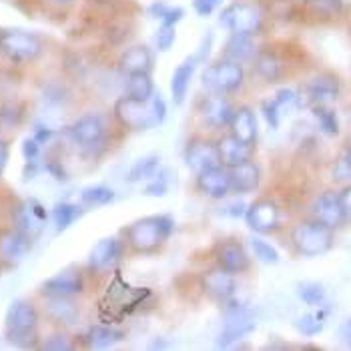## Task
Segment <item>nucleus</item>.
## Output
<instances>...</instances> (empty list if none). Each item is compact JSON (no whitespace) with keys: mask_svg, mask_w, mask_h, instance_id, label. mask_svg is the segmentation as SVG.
Masks as SVG:
<instances>
[{"mask_svg":"<svg viewBox=\"0 0 351 351\" xmlns=\"http://www.w3.org/2000/svg\"><path fill=\"white\" fill-rule=\"evenodd\" d=\"M112 114L123 129L138 133V131H149V129L159 127L167 117V105L161 95L157 93L149 101H141L129 95H123L121 99H117L112 107Z\"/></svg>","mask_w":351,"mask_h":351,"instance_id":"1","label":"nucleus"},{"mask_svg":"<svg viewBox=\"0 0 351 351\" xmlns=\"http://www.w3.org/2000/svg\"><path fill=\"white\" fill-rule=\"evenodd\" d=\"M175 231V221L169 215L136 219L125 229V243L138 255H153L169 241Z\"/></svg>","mask_w":351,"mask_h":351,"instance_id":"2","label":"nucleus"},{"mask_svg":"<svg viewBox=\"0 0 351 351\" xmlns=\"http://www.w3.org/2000/svg\"><path fill=\"white\" fill-rule=\"evenodd\" d=\"M6 339L19 348L36 346V329H38V311L27 299H14L4 317Z\"/></svg>","mask_w":351,"mask_h":351,"instance_id":"3","label":"nucleus"},{"mask_svg":"<svg viewBox=\"0 0 351 351\" xmlns=\"http://www.w3.org/2000/svg\"><path fill=\"white\" fill-rule=\"evenodd\" d=\"M203 86L211 95H233L237 93L245 82V69L243 64L229 60V58H219L215 62L207 64L201 75Z\"/></svg>","mask_w":351,"mask_h":351,"instance_id":"4","label":"nucleus"},{"mask_svg":"<svg viewBox=\"0 0 351 351\" xmlns=\"http://www.w3.org/2000/svg\"><path fill=\"white\" fill-rule=\"evenodd\" d=\"M291 243L303 257H319L333 245V229L315 219L301 221L291 231Z\"/></svg>","mask_w":351,"mask_h":351,"instance_id":"5","label":"nucleus"},{"mask_svg":"<svg viewBox=\"0 0 351 351\" xmlns=\"http://www.w3.org/2000/svg\"><path fill=\"white\" fill-rule=\"evenodd\" d=\"M45 51V43L38 34L23 28L0 30V53L16 64L36 60Z\"/></svg>","mask_w":351,"mask_h":351,"instance_id":"6","label":"nucleus"},{"mask_svg":"<svg viewBox=\"0 0 351 351\" xmlns=\"http://www.w3.org/2000/svg\"><path fill=\"white\" fill-rule=\"evenodd\" d=\"M219 25L231 34L255 36L263 27V12L257 4L233 2L219 14Z\"/></svg>","mask_w":351,"mask_h":351,"instance_id":"7","label":"nucleus"},{"mask_svg":"<svg viewBox=\"0 0 351 351\" xmlns=\"http://www.w3.org/2000/svg\"><path fill=\"white\" fill-rule=\"evenodd\" d=\"M71 141L84 151H95L105 145L108 135L107 121L99 112H86L79 117L69 129Z\"/></svg>","mask_w":351,"mask_h":351,"instance_id":"8","label":"nucleus"},{"mask_svg":"<svg viewBox=\"0 0 351 351\" xmlns=\"http://www.w3.org/2000/svg\"><path fill=\"white\" fill-rule=\"evenodd\" d=\"M227 319L223 324V331L219 333L217 346L219 348H231L235 341H241L255 329V315L249 307L241 303H235L233 299L227 301Z\"/></svg>","mask_w":351,"mask_h":351,"instance_id":"9","label":"nucleus"},{"mask_svg":"<svg viewBox=\"0 0 351 351\" xmlns=\"http://www.w3.org/2000/svg\"><path fill=\"white\" fill-rule=\"evenodd\" d=\"M303 107L301 103V93L293 88H281L277 90L271 99L261 103V114L267 121L271 129H277L281 125V121L291 114L293 110Z\"/></svg>","mask_w":351,"mask_h":351,"instance_id":"10","label":"nucleus"},{"mask_svg":"<svg viewBox=\"0 0 351 351\" xmlns=\"http://www.w3.org/2000/svg\"><path fill=\"white\" fill-rule=\"evenodd\" d=\"M279 221H281L279 207L269 199H257L251 205H247L245 223L257 235L273 233L275 229H279Z\"/></svg>","mask_w":351,"mask_h":351,"instance_id":"11","label":"nucleus"},{"mask_svg":"<svg viewBox=\"0 0 351 351\" xmlns=\"http://www.w3.org/2000/svg\"><path fill=\"white\" fill-rule=\"evenodd\" d=\"M301 93V103L303 107H329L333 105L337 99H339V93H341V86L339 81L331 75H319L315 79L307 82V86Z\"/></svg>","mask_w":351,"mask_h":351,"instance_id":"12","label":"nucleus"},{"mask_svg":"<svg viewBox=\"0 0 351 351\" xmlns=\"http://www.w3.org/2000/svg\"><path fill=\"white\" fill-rule=\"evenodd\" d=\"M213 257H215L217 267L229 271L233 275H241L251 267V257L249 251L245 249L243 243L235 241V239H223L215 245L213 249Z\"/></svg>","mask_w":351,"mask_h":351,"instance_id":"13","label":"nucleus"},{"mask_svg":"<svg viewBox=\"0 0 351 351\" xmlns=\"http://www.w3.org/2000/svg\"><path fill=\"white\" fill-rule=\"evenodd\" d=\"M195 189L199 195L221 201L227 199L231 195V181H229V173L223 165L213 167V169H205L201 173L195 175Z\"/></svg>","mask_w":351,"mask_h":351,"instance_id":"14","label":"nucleus"},{"mask_svg":"<svg viewBox=\"0 0 351 351\" xmlns=\"http://www.w3.org/2000/svg\"><path fill=\"white\" fill-rule=\"evenodd\" d=\"M183 157H185L187 167L195 173H201L205 169H213V167L221 165L217 143L209 141V138H203V136L191 138L189 143L185 145Z\"/></svg>","mask_w":351,"mask_h":351,"instance_id":"15","label":"nucleus"},{"mask_svg":"<svg viewBox=\"0 0 351 351\" xmlns=\"http://www.w3.org/2000/svg\"><path fill=\"white\" fill-rule=\"evenodd\" d=\"M201 289L207 298L227 303L229 299L235 298L237 281L233 273L215 267V269H207L201 275Z\"/></svg>","mask_w":351,"mask_h":351,"instance_id":"16","label":"nucleus"},{"mask_svg":"<svg viewBox=\"0 0 351 351\" xmlns=\"http://www.w3.org/2000/svg\"><path fill=\"white\" fill-rule=\"evenodd\" d=\"M125 241H121L119 237H107L101 239L99 243L90 249L88 255V269L93 273H105V271L112 269L125 253Z\"/></svg>","mask_w":351,"mask_h":351,"instance_id":"17","label":"nucleus"},{"mask_svg":"<svg viewBox=\"0 0 351 351\" xmlns=\"http://www.w3.org/2000/svg\"><path fill=\"white\" fill-rule=\"evenodd\" d=\"M47 219H49L47 209H45L36 199H28L25 203L16 205V209H14V213H12L14 229L27 233L28 237H32V239L43 231Z\"/></svg>","mask_w":351,"mask_h":351,"instance_id":"18","label":"nucleus"},{"mask_svg":"<svg viewBox=\"0 0 351 351\" xmlns=\"http://www.w3.org/2000/svg\"><path fill=\"white\" fill-rule=\"evenodd\" d=\"M235 107L233 103L225 97V95H211L207 99L201 101L199 105V114L201 119L209 125V127H229L231 119H233Z\"/></svg>","mask_w":351,"mask_h":351,"instance_id":"19","label":"nucleus"},{"mask_svg":"<svg viewBox=\"0 0 351 351\" xmlns=\"http://www.w3.org/2000/svg\"><path fill=\"white\" fill-rule=\"evenodd\" d=\"M225 169L229 173L231 193H235V195L253 193L259 187V183H261V169H259V165L253 159L231 165V167H225Z\"/></svg>","mask_w":351,"mask_h":351,"instance_id":"20","label":"nucleus"},{"mask_svg":"<svg viewBox=\"0 0 351 351\" xmlns=\"http://www.w3.org/2000/svg\"><path fill=\"white\" fill-rule=\"evenodd\" d=\"M82 291H84V279H82L81 271L75 269V267H69V269L56 273L54 277L47 279L45 285H43L45 295H69V298H75V295H81Z\"/></svg>","mask_w":351,"mask_h":351,"instance_id":"21","label":"nucleus"},{"mask_svg":"<svg viewBox=\"0 0 351 351\" xmlns=\"http://www.w3.org/2000/svg\"><path fill=\"white\" fill-rule=\"evenodd\" d=\"M313 219L327 225L329 229H337L346 223V215H343V207L339 201L337 193H324L315 199L313 207H311Z\"/></svg>","mask_w":351,"mask_h":351,"instance_id":"22","label":"nucleus"},{"mask_svg":"<svg viewBox=\"0 0 351 351\" xmlns=\"http://www.w3.org/2000/svg\"><path fill=\"white\" fill-rule=\"evenodd\" d=\"M153 64H155V54L147 45H135V47L127 49L119 58V71L125 77L151 73Z\"/></svg>","mask_w":351,"mask_h":351,"instance_id":"23","label":"nucleus"},{"mask_svg":"<svg viewBox=\"0 0 351 351\" xmlns=\"http://www.w3.org/2000/svg\"><path fill=\"white\" fill-rule=\"evenodd\" d=\"M32 249V237L12 229L0 235V257L8 263H21Z\"/></svg>","mask_w":351,"mask_h":351,"instance_id":"24","label":"nucleus"},{"mask_svg":"<svg viewBox=\"0 0 351 351\" xmlns=\"http://www.w3.org/2000/svg\"><path fill=\"white\" fill-rule=\"evenodd\" d=\"M201 56L193 54L187 60H183L175 71H173V77H171V99L175 105H183L185 99H187V93L191 88V81L195 77V71H197V64H199Z\"/></svg>","mask_w":351,"mask_h":351,"instance_id":"25","label":"nucleus"},{"mask_svg":"<svg viewBox=\"0 0 351 351\" xmlns=\"http://www.w3.org/2000/svg\"><path fill=\"white\" fill-rule=\"evenodd\" d=\"M229 133L233 136H237L239 141L247 143V145H253L255 147L257 136H259V127H257V114H255V110L249 107L235 108L233 119L229 123Z\"/></svg>","mask_w":351,"mask_h":351,"instance_id":"26","label":"nucleus"},{"mask_svg":"<svg viewBox=\"0 0 351 351\" xmlns=\"http://www.w3.org/2000/svg\"><path fill=\"white\" fill-rule=\"evenodd\" d=\"M217 149H219V159L223 167H231L237 162L249 161L253 157V145H247L243 141H239L237 136H233L231 133L225 136H221L217 141Z\"/></svg>","mask_w":351,"mask_h":351,"instance_id":"27","label":"nucleus"},{"mask_svg":"<svg viewBox=\"0 0 351 351\" xmlns=\"http://www.w3.org/2000/svg\"><path fill=\"white\" fill-rule=\"evenodd\" d=\"M47 313L60 325H75L81 317L77 301L69 295H47Z\"/></svg>","mask_w":351,"mask_h":351,"instance_id":"28","label":"nucleus"},{"mask_svg":"<svg viewBox=\"0 0 351 351\" xmlns=\"http://www.w3.org/2000/svg\"><path fill=\"white\" fill-rule=\"evenodd\" d=\"M257 53L259 51L253 43V36H249V34H229V38L223 47V56L229 60H235L239 64L253 62Z\"/></svg>","mask_w":351,"mask_h":351,"instance_id":"29","label":"nucleus"},{"mask_svg":"<svg viewBox=\"0 0 351 351\" xmlns=\"http://www.w3.org/2000/svg\"><path fill=\"white\" fill-rule=\"evenodd\" d=\"M253 71L261 81L277 82L285 75V64L279 58V54L271 53V51H261L253 58Z\"/></svg>","mask_w":351,"mask_h":351,"instance_id":"30","label":"nucleus"},{"mask_svg":"<svg viewBox=\"0 0 351 351\" xmlns=\"http://www.w3.org/2000/svg\"><path fill=\"white\" fill-rule=\"evenodd\" d=\"M125 333L121 329H114L110 325H93L84 333V346L90 350H107L110 346L123 341Z\"/></svg>","mask_w":351,"mask_h":351,"instance_id":"31","label":"nucleus"},{"mask_svg":"<svg viewBox=\"0 0 351 351\" xmlns=\"http://www.w3.org/2000/svg\"><path fill=\"white\" fill-rule=\"evenodd\" d=\"M125 95H129L133 99H141V101L153 99L155 97V82H153L151 73L125 77Z\"/></svg>","mask_w":351,"mask_h":351,"instance_id":"32","label":"nucleus"},{"mask_svg":"<svg viewBox=\"0 0 351 351\" xmlns=\"http://www.w3.org/2000/svg\"><path fill=\"white\" fill-rule=\"evenodd\" d=\"M84 213V209H82L81 205H75V203H58V205H54L53 209V221L54 225H56V229L58 231H64V229H69L73 223H77L79 219Z\"/></svg>","mask_w":351,"mask_h":351,"instance_id":"33","label":"nucleus"},{"mask_svg":"<svg viewBox=\"0 0 351 351\" xmlns=\"http://www.w3.org/2000/svg\"><path fill=\"white\" fill-rule=\"evenodd\" d=\"M325 319H327V311L324 309H317V311H309V313H303L295 322V327L301 335L305 337H313V335H319L324 331Z\"/></svg>","mask_w":351,"mask_h":351,"instance_id":"34","label":"nucleus"},{"mask_svg":"<svg viewBox=\"0 0 351 351\" xmlns=\"http://www.w3.org/2000/svg\"><path fill=\"white\" fill-rule=\"evenodd\" d=\"M303 4L317 19L339 16L346 8V0H303Z\"/></svg>","mask_w":351,"mask_h":351,"instance_id":"35","label":"nucleus"},{"mask_svg":"<svg viewBox=\"0 0 351 351\" xmlns=\"http://www.w3.org/2000/svg\"><path fill=\"white\" fill-rule=\"evenodd\" d=\"M159 169V157H145L141 161H136L133 165V169L129 171L127 175V181L129 183H138V181H153L155 179V173Z\"/></svg>","mask_w":351,"mask_h":351,"instance_id":"36","label":"nucleus"},{"mask_svg":"<svg viewBox=\"0 0 351 351\" xmlns=\"http://www.w3.org/2000/svg\"><path fill=\"white\" fill-rule=\"evenodd\" d=\"M114 199V191L105 185H93L81 191V203L86 207H105Z\"/></svg>","mask_w":351,"mask_h":351,"instance_id":"37","label":"nucleus"},{"mask_svg":"<svg viewBox=\"0 0 351 351\" xmlns=\"http://www.w3.org/2000/svg\"><path fill=\"white\" fill-rule=\"evenodd\" d=\"M311 110H313V119H315V123H317V127H319V131H322L324 135H337V131H339V121H337L333 108L322 107V105H319V107H311Z\"/></svg>","mask_w":351,"mask_h":351,"instance_id":"38","label":"nucleus"},{"mask_svg":"<svg viewBox=\"0 0 351 351\" xmlns=\"http://www.w3.org/2000/svg\"><path fill=\"white\" fill-rule=\"evenodd\" d=\"M298 295L303 303L311 305V307H319L325 301V287L322 283H313V281H305L298 287Z\"/></svg>","mask_w":351,"mask_h":351,"instance_id":"39","label":"nucleus"},{"mask_svg":"<svg viewBox=\"0 0 351 351\" xmlns=\"http://www.w3.org/2000/svg\"><path fill=\"white\" fill-rule=\"evenodd\" d=\"M249 245H251V251H253L255 259H259L261 263L273 265V263L279 261V251H277L271 243H267L265 239H261V237L255 235V237L249 239Z\"/></svg>","mask_w":351,"mask_h":351,"instance_id":"40","label":"nucleus"},{"mask_svg":"<svg viewBox=\"0 0 351 351\" xmlns=\"http://www.w3.org/2000/svg\"><path fill=\"white\" fill-rule=\"evenodd\" d=\"M151 14L161 21V25H173L177 27V23H181V19L185 16L183 8L179 6H169V4H162V2H157L151 6Z\"/></svg>","mask_w":351,"mask_h":351,"instance_id":"41","label":"nucleus"},{"mask_svg":"<svg viewBox=\"0 0 351 351\" xmlns=\"http://www.w3.org/2000/svg\"><path fill=\"white\" fill-rule=\"evenodd\" d=\"M331 177H333V181H339V183L351 181V147L335 161L333 169H331Z\"/></svg>","mask_w":351,"mask_h":351,"instance_id":"42","label":"nucleus"},{"mask_svg":"<svg viewBox=\"0 0 351 351\" xmlns=\"http://www.w3.org/2000/svg\"><path fill=\"white\" fill-rule=\"evenodd\" d=\"M40 348L49 351H66L73 350L75 346H73V341H71L69 335H64V333H54V335L47 337V339L40 343Z\"/></svg>","mask_w":351,"mask_h":351,"instance_id":"43","label":"nucleus"},{"mask_svg":"<svg viewBox=\"0 0 351 351\" xmlns=\"http://www.w3.org/2000/svg\"><path fill=\"white\" fill-rule=\"evenodd\" d=\"M175 38H177V34H175V27H173V25H161L159 32H157V36H155V47L165 53V51H169V49L175 45Z\"/></svg>","mask_w":351,"mask_h":351,"instance_id":"44","label":"nucleus"},{"mask_svg":"<svg viewBox=\"0 0 351 351\" xmlns=\"http://www.w3.org/2000/svg\"><path fill=\"white\" fill-rule=\"evenodd\" d=\"M223 4V0H193V8L199 16L207 19L211 14H215L217 8Z\"/></svg>","mask_w":351,"mask_h":351,"instance_id":"45","label":"nucleus"},{"mask_svg":"<svg viewBox=\"0 0 351 351\" xmlns=\"http://www.w3.org/2000/svg\"><path fill=\"white\" fill-rule=\"evenodd\" d=\"M23 153H25L27 161H36L38 159V153H40V143L34 136H30V138H27L23 143Z\"/></svg>","mask_w":351,"mask_h":351,"instance_id":"46","label":"nucleus"},{"mask_svg":"<svg viewBox=\"0 0 351 351\" xmlns=\"http://www.w3.org/2000/svg\"><path fill=\"white\" fill-rule=\"evenodd\" d=\"M339 201H341V207H343V215H346V221L351 223V185L346 187V189L339 193Z\"/></svg>","mask_w":351,"mask_h":351,"instance_id":"47","label":"nucleus"},{"mask_svg":"<svg viewBox=\"0 0 351 351\" xmlns=\"http://www.w3.org/2000/svg\"><path fill=\"white\" fill-rule=\"evenodd\" d=\"M8 157H10L8 143H6V141H0V177L4 175V169H6V165H8Z\"/></svg>","mask_w":351,"mask_h":351,"instance_id":"48","label":"nucleus"},{"mask_svg":"<svg viewBox=\"0 0 351 351\" xmlns=\"http://www.w3.org/2000/svg\"><path fill=\"white\" fill-rule=\"evenodd\" d=\"M167 193V187L162 185L161 181H153L149 187H145V195H153V197H162Z\"/></svg>","mask_w":351,"mask_h":351,"instance_id":"49","label":"nucleus"},{"mask_svg":"<svg viewBox=\"0 0 351 351\" xmlns=\"http://www.w3.org/2000/svg\"><path fill=\"white\" fill-rule=\"evenodd\" d=\"M32 136H34V138H36L40 145H45V143H47V141L53 136V131H51V129H47V127H38V129L34 131V135Z\"/></svg>","mask_w":351,"mask_h":351,"instance_id":"50","label":"nucleus"},{"mask_svg":"<svg viewBox=\"0 0 351 351\" xmlns=\"http://www.w3.org/2000/svg\"><path fill=\"white\" fill-rule=\"evenodd\" d=\"M343 339L351 346V322H348V324L343 325Z\"/></svg>","mask_w":351,"mask_h":351,"instance_id":"51","label":"nucleus"},{"mask_svg":"<svg viewBox=\"0 0 351 351\" xmlns=\"http://www.w3.org/2000/svg\"><path fill=\"white\" fill-rule=\"evenodd\" d=\"M54 4H71V2H75V0H51Z\"/></svg>","mask_w":351,"mask_h":351,"instance_id":"52","label":"nucleus"}]
</instances>
